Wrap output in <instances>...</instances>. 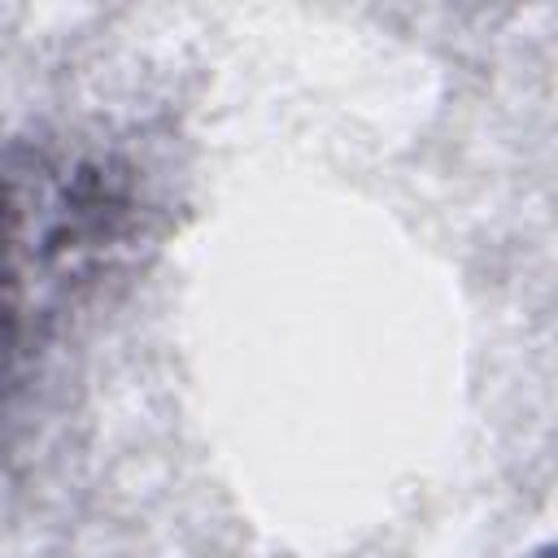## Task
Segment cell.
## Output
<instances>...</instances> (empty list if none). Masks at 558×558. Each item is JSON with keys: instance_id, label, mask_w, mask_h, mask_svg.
I'll return each instance as SVG.
<instances>
[{"instance_id": "obj_2", "label": "cell", "mask_w": 558, "mask_h": 558, "mask_svg": "<svg viewBox=\"0 0 558 558\" xmlns=\"http://www.w3.org/2000/svg\"><path fill=\"white\" fill-rule=\"evenodd\" d=\"M536 558H549V549H541V554H536Z\"/></svg>"}, {"instance_id": "obj_1", "label": "cell", "mask_w": 558, "mask_h": 558, "mask_svg": "<svg viewBox=\"0 0 558 558\" xmlns=\"http://www.w3.org/2000/svg\"><path fill=\"white\" fill-rule=\"evenodd\" d=\"M140 231L144 192L118 153L57 140L0 144V418Z\"/></svg>"}]
</instances>
